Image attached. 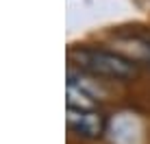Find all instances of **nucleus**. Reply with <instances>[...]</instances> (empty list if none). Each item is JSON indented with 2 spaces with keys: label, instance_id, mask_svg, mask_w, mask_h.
<instances>
[{
  "label": "nucleus",
  "instance_id": "f257e3e1",
  "mask_svg": "<svg viewBox=\"0 0 150 144\" xmlns=\"http://www.w3.org/2000/svg\"><path fill=\"white\" fill-rule=\"evenodd\" d=\"M70 57L79 66L81 70L89 72L94 76H102V79H115L124 81L137 74V66L131 59L122 57L117 53H109V50L100 48H72Z\"/></svg>",
  "mask_w": 150,
  "mask_h": 144
},
{
  "label": "nucleus",
  "instance_id": "f03ea898",
  "mask_svg": "<svg viewBox=\"0 0 150 144\" xmlns=\"http://www.w3.org/2000/svg\"><path fill=\"white\" fill-rule=\"evenodd\" d=\"M65 122L76 135L96 140L107 129V118L98 109H70L65 111Z\"/></svg>",
  "mask_w": 150,
  "mask_h": 144
},
{
  "label": "nucleus",
  "instance_id": "7ed1b4c3",
  "mask_svg": "<svg viewBox=\"0 0 150 144\" xmlns=\"http://www.w3.org/2000/svg\"><path fill=\"white\" fill-rule=\"evenodd\" d=\"M65 101H68L70 109H96V94H91L89 90L76 85L74 81H68L65 87Z\"/></svg>",
  "mask_w": 150,
  "mask_h": 144
},
{
  "label": "nucleus",
  "instance_id": "20e7f679",
  "mask_svg": "<svg viewBox=\"0 0 150 144\" xmlns=\"http://www.w3.org/2000/svg\"><path fill=\"white\" fill-rule=\"evenodd\" d=\"M148 59H150V46H148Z\"/></svg>",
  "mask_w": 150,
  "mask_h": 144
}]
</instances>
